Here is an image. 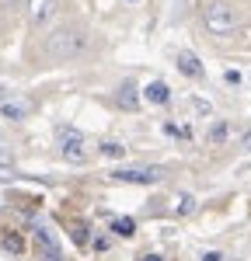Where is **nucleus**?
<instances>
[{"label":"nucleus","instance_id":"obj_1","mask_svg":"<svg viewBox=\"0 0 251 261\" xmlns=\"http://www.w3.org/2000/svg\"><path fill=\"white\" fill-rule=\"evenodd\" d=\"M84 49H87V35H84L81 28H60V32H53L49 42H45L49 60H56V63L73 60V56H81Z\"/></svg>","mask_w":251,"mask_h":261},{"label":"nucleus","instance_id":"obj_13","mask_svg":"<svg viewBox=\"0 0 251 261\" xmlns=\"http://www.w3.org/2000/svg\"><path fill=\"white\" fill-rule=\"evenodd\" d=\"M223 81H227V84H241V73H237V70H227V77H223Z\"/></svg>","mask_w":251,"mask_h":261},{"label":"nucleus","instance_id":"obj_15","mask_svg":"<svg viewBox=\"0 0 251 261\" xmlns=\"http://www.w3.org/2000/svg\"><path fill=\"white\" fill-rule=\"evenodd\" d=\"M220 258H223V254H216V251H209V254H206L203 261H220Z\"/></svg>","mask_w":251,"mask_h":261},{"label":"nucleus","instance_id":"obj_8","mask_svg":"<svg viewBox=\"0 0 251 261\" xmlns=\"http://www.w3.org/2000/svg\"><path fill=\"white\" fill-rule=\"evenodd\" d=\"M4 115H7V119H21V115H28V101H7V105H4Z\"/></svg>","mask_w":251,"mask_h":261},{"label":"nucleus","instance_id":"obj_9","mask_svg":"<svg viewBox=\"0 0 251 261\" xmlns=\"http://www.w3.org/2000/svg\"><path fill=\"white\" fill-rule=\"evenodd\" d=\"M119 101H122L126 108H136V87L133 84H122L119 87Z\"/></svg>","mask_w":251,"mask_h":261},{"label":"nucleus","instance_id":"obj_12","mask_svg":"<svg viewBox=\"0 0 251 261\" xmlns=\"http://www.w3.org/2000/svg\"><path fill=\"white\" fill-rule=\"evenodd\" d=\"M178 213H192V195H182V205H178Z\"/></svg>","mask_w":251,"mask_h":261},{"label":"nucleus","instance_id":"obj_7","mask_svg":"<svg viewBox=\"0 0 251 261\" xmlns=\"http://www.w3.org/2000/svg\"><path fill=\"white\" fill-rule=\"evenodd\" d=\"M178 66L185 70L188 77H199V73H203V66H199V60H195V53H188V49L178 53Z\"/></svg>","mask_w":251,"mask_h":261},{"label":"nucleus","instance_id":"obj_2","mask_svg":"<svg viewBox=\"0 0 251 261\" xmlns=\"http://www.w3.org/2000/svg\"><path fill=\"white\" fill-rule=\"evenodd\" d=\"M237 14H234V7L223 4V0H216V4H209L206 7V28L213 35H234L237 32Z\"/></svg>","mask_w":251,"mask_h":261},{"label":"nucleus","instance_id":"obj_6","mask_svg":"<svg viewBox=\"0 0 251 261\" xmlns=\"http://www.w3.org/2000/svg\"><path fill=\"white\" fill-rule=\"evenodd\" d=\"M143 98L154 101V105H164V101L171 98V91H167L164 81H154V84H146V87H143Z\"/></svg>","mask_w":251,"mask_h":261},{"label":"nucleus","instance_id":"obj_11","mask_svg":"<svg viewBox=\"0 0 251 261\" xmlns=\"http://www.w3.org/2000/svg\"><path fill=\"white\" fill-rule=\"evenodd\" d=\"M102 153H105V157H122V153H126V146H119V143H105V146H102Z\"/></svg>","mask_w":251,"mask_h":261},{"label":"nucleus","instance_id":"obj_14","mask_svg":"<svg viewBox=\"0 0 251 261\" xmlns=\"http://www.w3.org/2000/svg\"><path fill=\"white\" fill-rule=\"evenodd\" d=\"M4 244H7L11 251H21V241H18V237H7V241H4Z\"/></svg>","mask_w":251,"mask_h":261},{"label":"nucleus","instance_id":"obj_16","mask_svg":"<svg viewBox=\"0 0 251 261\" xmlns=\"http://www.w3.org/2000/svg\"><path fill=\"white\" fill-rule=\"evenodd\" d=\"M11 161V157H7V150H0V164H7Z\"/></svg>","mask_w":251,"mask_h":261},{"label":"nucleus","instance_id":"obj_3","mask_svg":"<svg viewBox=\"0 0 251 261\" xmlns=\"http://www.w3.org/2000/svg\"><path fill=\"white\" fill-rule=\"evenodd\" d=\"M63 157L73 164H84L87 161V150H84V136L77 133V129H63Z\"/></svg>","mask_w":251,"mask_h":261},{"label":"nucleus","instance_id":"obj_18","mask_svg":"<svg viewBox=\"0 0 251 261\" xmlns=\"http://www.w3.org/2000/svg\"><path fill=\"white\" fill-rule=\"evenodd\" d=\"M244 146H248V150H251V133H248V136H244Z\"/></svg>","mask_w":251,"mask_h":261},{"label":"nucleus","instance_id":"obj_4","mask_svg":"<svg viewBox=\"0 0 251 261\" xmlns=\"http://www.w3.org/2000/svg\"><path fill=\"white\" fill-rule=\"evenodd\" d=\"M53 11H56V0H28V18L35 24H42Z\"/></svg>","mask_w":251,"mask_h":261},{"label":"nucleus","instance_id":"obj_17","mask_svg":"<svg viewBox=\"0 0 251 261\" xmlns=\"http://www.w3.org/2000/svg\"><path fill=\"white\" fill-rule=\"evenodd\" d=\"M45 261H60V254H45Z\"/></svg>","mask_w":251,"mask_h":261},{"label":"nucleus","instance_id":"obj_5","mask_svg":"<svg viewBox=\"0 0 251 261\" xmlns=\"http://www.w3.org/2000/svg\"><path fill=\"white\" fill-rule=\"evenodd\" d=\"M115 178L119 181H157L161 178V167H150V171H146V167H136V171H119V174H115Z\"/></svg>","mask_w":251,"mask_h":261},{"label":"nucleus","instance_id":"obj_19","mask_svg":"<svg viewBox=\"0 0 251 261\" xmlns=\"http://www.w3.org/2000/svg\"><path fill=\"white\" fill-rule=\"evenodd\" d=\"M146 261H161V258H157V254H146Z\"/></svg>","mask_w":251,"mask_h":261},{"label":"nucleus","instance_id":"obj_20","mask_svg":"<svg viewBox=\"0 0 251 261\" xmlns=\"http://www.w3.org/2000/svg\"><path fill=\"white\" fill-rule=\"evenodd\" d=\"M4 4H7V0H4ZM11 4H14V0H11Z\"/></svg>","mask_w":251,"mask_h":261},{"label":"nucleus","instance_id":"obj_10","mask_svg":"<svg viewBox=\"0 0 251 261\" xmlns=\"http://www.w3.org/2000/svg\"><path fill=\"white\" fill-rule=\"evenodd\" d=\"M112 230H115V233H122V237H133V233H136V223L126 216V220H115V223H112Z\"/></svg>","mask_w":251,"mask_h":261}]
</instances>
